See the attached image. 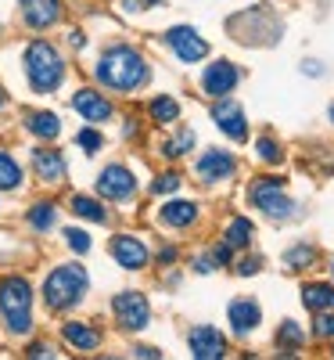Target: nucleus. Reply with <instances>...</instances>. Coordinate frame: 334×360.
Instances as JSON below:
<instances>
[{
  "mask_svg": "<svg viewBox=\"0 0 334 360\" xmlns=\"http://www.w3.org/2000/svg\"><path fill=\"white\" fill-rule=\"evenodd\" d=\"M94 76L108 86V90H137V86H144L147 83V65H144V58L133 51V47H108L105 54H101V62H98V69H94Z\"/></svg>",
  "mask_w": 334,
  "mask_h": 360,
  "instance_id": "nucleus-1",
  "label": "nucleus"
},
{
  "mask_svg": "<svg viewBox=\"0 0 334 360\" xmlns=\"http://www.w3.org/2000/svg\"><path fill=\"white\" fill-rule=\"evenodd\" d=\"M25 76H29V86H33L36 94H51V90L62 86L65 62H62V54H58V47L47 44V40L29 44L25 47Z\"/></svg>",
  "mask_w": 334,
  "mask_h": 360,
  "instance_id": "nucleus-2",
  "label": "nucleus"
},
{
  "mask_svg": "<svg viewBox=\"0 0 334 360\" xmlns=\"http://www.w3.org/2000/svg\"><path fill=\"white\" fill-rule=\"evenodd\" d=\"M86 285H90V278H86V270L79 263L54 266L47 274V281H44V303H47V310L62 314V310L76 307L79 299L86 295Z\"/></svg>",
  "mask_w": 334,
  "mask_h": 360,
  "instance_id": "nucleus-3",
  "label": "nucleus"
},
{
  "mask_svg": "<svg viewBox=\"0 0 334 360\" xmlns=\"http://www.w3.org/2000/svg\"><path fill=\"white\" fill-rule=\"evenodd\" d=\"M0 314L11 335H29L33 332V288L25 278L11 274L0 281Z\"/></svg>",
  "mask_w": 334,
  "mask_h": 360,
  "instance_id": "nucleus-4",
  "label": "nucleus"
},
{
  "mask_svg": "<svg viewBox=\"0 0 334 360\" xmlns=\"http://www.w3.org/2000/svg\"><path fill=\"white\" fill-rule=\"evenodd\" d=\"M252 202L262 209L266 217H273V220H288L291 217V202L284 198V180L281 176H262V180H255L252 184Z\"/></svg>",
  "mask_w": 334,
  "mask_h": 360,
  "instance_id": "nucleus-5",
  "label": "nucleus"
},
{
  "mask_svg": "<svg viewBox=\"0 0 334 360\" xmlns=\"http://www.w3.org/2000/svg\"><path fill=\"white\" fill-rule=\"evenodd\" d=\"M112 310H115L119 328H126V332H144L151 321V307L140 292H119L112 299Z\"/></svg>",
  "mask_w": 334,
  "mask_h": 360,
  "instance_id": "nucleus-6",
  "label": "nucleus"
},
{
  "mask_svg": "<svg viewBox=\"0 0 334 360\" xmlns=\"http://www.w3.org/2000/svg\"><path fill=\"white\" fill-rule=\"evenodd\" d=\"M133 191H137V180H133V173L126 169V166H105L101 169V176H98V195L101 198H108V202H126V198H133Z\"/></svg>",
  "mask_w": 334,
  "mask_h": 360,
  "instance_id": "nucleus-7",
  "label": "nucleus"
},
{
  "mask_svg": "<svg viewBox=\"0 0 334 360\" xmlns=\"http://www.w3.org/2000/svg\"><path fill=\"white\" fill-rule=\"evenodd\" d=\"M166 44L176 51L180 62H201V58L208 54V44L194 33V29H187V25L169 29V33H166Z\"/></svg>",
  "mask_w": 334,
  "mask_h": 360,
  "instance_id": "nucleus-8",
  "label": "nucleus"
},
{
  "mask_svg": "<svg viewBox=\"0 0 334 360\" xmlns=\"http://www.w3.org/2000/svg\"><path fill=\"white\" fill-rule=\"evenodd\" d=\"M212 119H216V127H220L230 141H245V137H248L245 112H241V105H237V101L220 98V101H216V108H212Z\"/></svg>",
  "mask_w": 334,
  "mask_h": 360,
  "instance_id": "nucleus-9",
  "label": "nucleus"
},
{
  "mask_svg": "<svg viewBox=\"0 0 334 360\" xmlns=\"http://www.w3.org/2000/svg\"><path fill=\"white\" fill-rule=\"evenodd\" d=\"M112 256H115V263L123 270H140L147 263V245L140 242V238H133V234H115L112 238Z\"/></svg>",
  "mask_w": 334,
  "mask_h": 360,
  "instance_id": "nucleus-10",
  "label": "nucleus"
},
{
  "mask_svg": "<svg viewBox=\"0 0 334 360\" xmlns=\"http://www.w3.org/2000/svg\"><path fill=\"white\" fill-rule=\"evenodd\" d=\"M29 29H47L62 18V0H18Z\"/></svg>",
  "mask_w": 334,
  "mask_h": 360,
  "instance_id": "nucleus-11",
  "label": "nucleus"
},
{
  "mask_svg": "<svg viewBox=\"0 0 334 360\" xmlns=\"http://www.w3.org/2000/svg\"><path fill=\"white\" fill-rule=\"evenodd\" d=\"M187 342H191V353L198 360H220L223 349H227V339L216 332V328H208V324H198Z\"/></svg>",
  "mask_w": 334,
  "mask_h": 360,
  "instance_id": "nucleus-12",
  "label": "nucleus"
},
{
  "mask_svg": "<svg viewBox=\"0 0 334 360\" xmlns=\"http://www.w3.org/2000/svg\"><path fill=\"white\" fill-rule=\"evenodd\" d=\"M72 108L86 119V123H105V119H112V105H108L105 94H98V90H76Z\"/></svg>",
  "mask_w": 334,
  "mask_h": 360,
  "instance_id": "nucleus-13",
  "label": "nucleus"
},
{
  "mask_svg": "<svg viewBox=\"0 0 334 360\" xmlns=\"http://www.w3.org/2000/svg\"><path fill=\"white\" fill-rule=\"evenodd\" d=\"M201 86H205V94H212V98H227L230 90L237 86V69H234L230 62L208 65L205 76H201Z\"/></svg>",
  "mask_w": 334,
  "mask_h": 360,
  "instance_id": "nucleus-14",
  "label": "nucleus"
},
{
  "mask_svg": "<svg viewBox=\"0 0 334 360\" xmlns=\"http://www.w3.org/2000/svg\"><path fill=\"white\" fill-rule=\"evenodd\" d=\"M33 169L44 184H62L65 180V155L54 152V148H36L33 152Z\"/></svg>",
  "mask_w": 334,
  "mask_h": 360,
  "instance_id": "nucleus-15",
  "label": "nucleus"
},
{
  "mask_svg": "<svg viewBox=\"0 0 334 360\" xmlns=\"http://www.w3.org/2000/svg\"><path fill=\"white\" fill-rule=\"evenodd\" d=\"M62 339H65L69 346L83 349V353H90V349H98V346H101V332H98L94 324H83V321H69V324H62Z\"/></svg>",
  "mask_w": 334,
  "mask_h": 360,
  "instance_id": "nucleus-16",
  "label": "nucleus"
},
{
  "mask_svg": "<svg viewBox=\"0 0 334 360\" xmlns=\"http://www.w3.org/2000/svg\"><path fill=\"white\" fill-rule=\"evenodd\" d=\"M234 173V159L227 152H205L201 162H198V176L205 184H216V180H227Z\"/></svg>",
  "mask_w": 334,
  "mask_h": 360,
  "instance_id": "nucleus-17",
  "label": "nucleus"
},
{
  "mask_svg": "<svg viewBox=\"0 0 334 360\" xmlns=\"http://www.w3.org/2000/svg\"><path fill=\"white\" fill-rule=\"evenodd\" d=\"M259 317H262V310H259V303H252V299H234L230 303V324H234L237 335H248L259 324Z\"/></svg>",
  "mask_w": 334,
  "mask_h": 360,
  "instance_id": "nucleus-18",
  "label": "nucleus"
},
{
  "mask_svg": "<svg viewBox=\"0 0 334 360\" xmlns=\"http://www.w3.org/2000/svg\"><path fill=\"white\" fill-rule=\"evenodd\" d=\"M198 220V205L194 202H166L162 205V224L166 227H187Z\"/></svg>",
  "mask_w": 334,
  "mask_h": 360,
  "instance_id": "nucleus-19",
  "label": "nucleus"
},
{
  "mask_svg": "<svg viewBox=\"0 0 334 360\" xmlns=\"http://www.w3.org/2000/svg\"><path fill=\"white\" fill-rule=\"evenodd\" d=\"M302 303L309 310H334V285H306L302 288Z\"/></svg>",
  "mask_w": 334,
  "mask_h": 360,
  "instance_id": "nucleus-20",
  "label": "nucleus"
},
{
  "mask_svg": "<svg viewBox=\"0 0 334 360\" xmlns=\"http://www.w3.org/2000/svg\"><path fill=\"white\" fill-rule=\"evenodd\" d=\"M25 127H29V134H36V137H44V141H54L58 134H62V123H58L54 112H33Z\"/></svg>",
  "mask_w": 334,
  "mask_h": 360,
  "instance_id": "nucleus-21",
  "label": "nucleus"
},
{
  "mask_svg": "<svg viewBox=\"0 0 334 360\" xmlns=\"http://www.w3.org/2000/svg\"><path fill=\"white\" fill-rule=\"evenodd\" d=\"M72 213L90 220V224H108V213H105V205L94 202V198H86V195H72Z\"/></svg>",
  "mask_w": 334,
  "mask_h": 360,
  "instance_id": "nucleus-22",
  "label": "nucleus"
},
{
  "mask_svg": "<svg viewBox=\"0 0 334 360\" xmlns=\"http://www.w3.org/2000/svg\"><path fill=\"white\" fill-rule=\"evenodd\" d=\"M252 234H255V224L248 220V217H237V220H230V227H227V245L230 249H245L248 242H252Z\"/></svg>",
  "mask_w": 334,
  "mask_h": 360,
  "instance_id": "nucleus-23",
  "label": "nucleus"
},
{
  "mask_svg": "<svg viewBox=\"0 0 334 360\" xmlns=\"http://www.w3.org/2000/svg\"><path fill=\"white\" fill-rule=\"evenodd\" d=\"M18 188H22V166L8 152H0V191H18Z\"/></svg>",
  "mask_w": 334,
  "mask_h": 360,
  "instance_id": "nucleus-24",
  "label": "nucleus"
},
{
  "mask_svg": "<svg viewBox=\"0 0 334 360\" xmlns=\"http://www.w3.org/2000/svg\"><path fill=\"white\" fill-rule=\"evenodd\" d=\"M147 112H151V119H155V123H176V119H180V105H176L173 98H166V94L151 101Z\"/></svg>",
  "mask_w": 334,
  "mask_h": 360,
  "instance_id": "nucleus-25",
  "label": "nucleus"
},
{
  "mask_svg": "<svg viewBox=\"0 0 334 360\" xmlns=\"http://www.w3.org/2000/svg\"><path fill=\"white\" fill-rule=\"evenodd\" d=\"M54 220H58V213H54L51 202H36L33 209H29V227H36V231H51Z\"/></svg>",
  "mask_w": 334,
  "mask_h": 360,
  "instance_id": "nucleus-26",
  "label": "nucleus"
},
{
  "mask_svg": "<svg viewBox=\"0 0 334 360\" xmlns=\"http://www.w3.org/2000/svg\"><path fill=\"white\" fill-rule=\"evenodd\" d=\"M191 148H194V134H191V130H180L173 141H166V148H162V152H166L169 159H180V155H187Z\"/></svg>",
  "mask_w": 334,
  "mask_h": 360,
  "instance_id": "nucleus-27",
  "label": "nucleus"
},
{
  "mask_svg": "<svg viewBox=\"0 0 334 360\" xmlns=\"http://www.w3.org/2000/svg\"><path fill=\"white\" fill-rule=\"evenodd\" d=\"M302 339H306V335H302V328H298L295 321H284V324H281V332H277V342H281V346L295 349V346H302Z\"/></svg>",
  "mask_w": 334,
  "mask_h": 360,
  "instance_id": "nucleus-28",
  "label": "nucleus"
},
{
  "mask_svg": "<svg viewBox=\"0 0 334 360\" xmlns=\"http://www.w3.org/2000/svg\"><path fill=\"white\" fill-rule=\"evenodd\" d=\"M65 242H69V249H72V252H79V256H83V252H90V234H86V231L69 227V231H65Z\"/></svg>",
  "mask_w": 334,
  "mask_h": 360,
  "instance_id": "nucleus-29",
  "label": "nucleus"
},
{
  "mask_svg": "<svg viewBox=\"0 0 334 360\" xmlns=\"http://www.w3.org/2000/svg\"><path fill=\"white\" fill-rule=\"evenodd\" d=\"M76 144L83 148V152H90V155H94L98 148L105 144V137H101L98 130H79V134H76Z\"/></svg>",
  "mask_w": 334,
  "mask_h": 360,
  "instance_id": "nucleus-30",
  "label": "nucleus"
},
{
  "mask_svg": "<svg viewBox=\"0 0 334 360\" xmlns=\"http://www.w3.org/2000/svg\"><path fill=\"white\" fill-rule=\"evenodd\" d=\"M313 256H316V252H313L309 245H295L284 259H288V266H309V263H313Z\"/></svg>",
  "mask_w": 334,
  "mask_h": 360,
  "instance_id": "nucleus-31",
  "label": "nucleus"
},
{
  "mask_svg": "<svg viewBox=\"0 0 334 360\" xmlns=\"http://www.w3.org/2000/svg\"><path fill=\"white\" fill-rule=\"evenodd\" d=\"M259 159L262 162H281V144H273V137H259Z\"/></svg>",
  "mask_w": 334,
  "mask_h": 360,
  "instance_id": "nucleus-32",
  "label": "nucleus"
},
{
  "mask_svg": "<svg viewBox=\"0 0 334 360\" xmlns=\"http://www.w3.org/2000/svg\"><path fill=\"white\" fill-rule=\"evenodd\" d=\"M176 188H180V176L176 173H162L155 184H151V191H155V195H173Z\"/></svg>",
  "mask_w": 334,
  "mask_h": 360,
  "instance_id": "nucleus-33",
  "label": "nucleus"
},
{
  "mask_svg": "<svg viewBox=\"0 0 334 360\" xmlns=\"http://www.w3.org/2000/svg\"><path fill=\"white\" fill-rule=\"evenodd\" d=\"M323 314H327V310H323ZM316 335H320V339H334V314H327V317L316 321Z\"/></svg>",
  "mask_w": 334,
  "mask_h": 360,
  "instance_id": "nucleus-34",
  "label": "nucleus"
},
{
  "mask_svg": "<svg viewBox=\"0 0 334 360\" xmlns=\"http://www.w3.org/2000/svg\"><path fill=\"white\" fill-rule=\"evenodd\" d=\"M25 356H33V360H36V356H54V349H51L47 342H33V346L25 349Z\"/></svg>",
  "mask_w": 334,
  "mask_h": 360,
  "instance_id": "nucleus-35",
  "label": "nucleus"
},
{
  "mask_svg": "<svg viewBox=\"0 0 334 360\" xmlns=\"http://www.w3.org/2000/svg\"><path fill=\"white\" fill-rule=\"evenodd\" d=\"M212 259H216V263H230V245L227 242L216 245V249H212Z\"/></svg>",
  "mask_w": 334,
  "mask_h": 360,
  "instance_id": "nucleus-36",
  "label": "nucleus"
},
{
  "mask_svg": "<svg viewBox=\"0 0 334 360\" xmlns=\"http://www.w3.org/2000/svg\"><path fill=\"white\" fill-rule=\"evenodd\" d=\"M259 270V259H241L237 263V274H255Z\"/></svg>",
  "mask_w": 334,
  "mask_h": 360,
  "instance_id": "nucleus-37",
  "label": "nucleus"
},
{
  "mask_svg": "<svg viewBox=\"0 0 334 360\" xmlns=\"http://www.w3.org/2000/svg\"><path fill=\"white\" fill-rule=\"evenodd\" d=\"M137 356H144V360H155V356H162L159 349H151V346H140V349H133Z\"/></svg>",
  "mask_w": 334,
  "mask_h": 360,
  "instance_id": "nucleus-38",
  "label": "nucleus"
},
{
  "mask_svg": "<svg viewBox=\"0 0 334 360\" xmlns=\"http://www.w3.org/2000/svg\"><path fill=\"white\" fill-rule=\"evenodd\" d=\"M69 44L79 51V47H86V37H83V33H69Z\"/></svg>",
  "mask_w": 334,
  "mask_h": 360,
  "instance_id": "nucleus-39",
  "label": "nucleus"
},
{
  "mask_svg": "<svg viewBox=\"0 0 334 360\" xmlns=\"http://www.w3.org/2000/svg\"><path fill=\"white\" fill-rule=\"evenodd\" d=\"M194 266H198V274H208V270H212V263H208V256H201V259H198Z\"/></svg>",
  "mask_w": 334,
  "mask_h": 360,
  "instance_id": "nucleus-40",
  "label": "nucleus"
},
{
  "mask_svg": "<svg viewBox=\"0 0 334 360\" xmlns=\"http://www.w3.org/2000/svg\"><path fill=\"white\" fill-rule=\"evenodd\" d=\"M159 259H162V263H173V259H176V249H162V256H159Z\"/></svg>",
  "mask_w": 334,
  "mask_h": 360,
  "instance_id": "nucleus-41",
  "label": "nucleus"
},
{
  "mask_svg": "<svg viewBox=\"0 0 334 360\" xmlns=\"http://www.w3.org/2000/svg\"><path fill=\"white\" fill-rule=\"evenodd\" d=\"M4 101H8V98H4V90H0V108H4Z\"/></svg>",
  "mask_w": 334,
  "mask_h": 360,
  "instance_id": "nucleus-42",
  "label": "nucleus"
},
{
  "mask_svg": "<svg viewBox=\"0 0 334 360\" xmlns=\"http://www.w3.org/2000/svg\"><path fill=\"white\" fill-rule=\"evenodd\" d=\"M144 4H162V0H144Z\"/></svg>",
  "mask_w": 334,
  "mask_h": 360,
  "instance_id": "nucleus-43",
  "label": "nucleus"
},
{
  "mask_svg": "<svg viewBox=\"0 0 334 360\" xmlns=\"http://www.w3.org/2000/svg\"><path fill=\"white\" fill-rule=\"evenodd\" d=\"M330 123H334V105H330Z\"/></svg>",
  "mask_w": 334,
  "mask_h": 360,
  "instance_id": "nucleus-44",
  "label": "nucleus"
},
{
  "mask_svg": "<svg viewBox=\"0 0 334 360\" xmlns=\"http://www.w3.org/2000/svg\"><path fill=\"white\" fill-rule=\"evenodd\" d=\"M330 274H334V263H330Z\"/></svg>",
  "mask_w": 334,
  "mask_h": 360,
  "instance_id": "nucleus-45",
  "label": "nucleus"
}]
</instances>
